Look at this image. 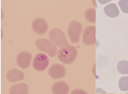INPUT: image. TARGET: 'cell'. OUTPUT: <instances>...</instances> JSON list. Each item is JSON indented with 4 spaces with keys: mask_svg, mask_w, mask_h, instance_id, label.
<instances>
[{
    "mask_svg": "<svg viewBox=\"0 0 128 94\" xmlns=\"http://www.w3.org/2000/svg\"><path fill=\"white\" fill-rule=\"evenodd\" d=\"M118 86L121 91H128V77H120L118 82Z\"/></svg>",
    "mask_w": 128,
    "mask_h": 94,
    "instance_id": "2e32d148",
    "label": "cell"
},
{
    "mask_svg": "<svg viewBox=\"0 0 128 94\" xmlns=\"http://www.w3.org/2000/svg\"><path fill=\"white\" fill-rule=\"evenodd\" d=\"M118 5L124 13L128 14V0H120Z\"/></svg>",
    "mask_w": 128,
    "mask_h": 94,
    "instance_id": "e0dca14e",
    "label": "cell"
},
{
    "mask_svg": "<svg viewBox=\"0 0 128 94\" xmlns=\"http://www.w3.org/2000/svg\"><path fill=\"white\" fill-rule=\"evenodd\" d=\"M82 25L77 21H72L68 26V35L72 43H78L80 39Z\"/></svg>",
    "mask_w": 128,
    "mask_h": 94,
    "instance_id": "277c9868",
    "label": "cell"
},
{
    "mask_svg": "<svg viewBox=\"0 0 128 94\" xmlns=\"http://www.w3.org/2000/svg\"><path fill=\"white\" fill-rule=\"evenodd\" d=\"M32 61V55L28 51H22L16 57L17 65L22 69L28 68Z\"/></svg>",
    "mask_w": 128,
    "mask_h": 94,
    "instance_id": "8992f818",
    "label": "cell"
},
{
    "mask_svg": "<svg viewBox=\"0 0 128 94\" xmlns=\"http://www.w3.org/2000/svg\"><path fill=\"white\" fill-rule=\"evenodd\" d=\"M83 42L85 45H94L96 42V27L89 26L84 30Z\"/></svg>",
    "mask_w": 128,
    "mask_h": 94,
    "instance_id": "52a82bcc",
    "label": "cell"
},
{
    "mask_svg": "<svg viewBox=\"0 0 128 94\" xmlns=\"http://www.w3.org/2000/svg\"><path fill=\"white\" fill-rule=\"evenodd\" d=\"M6 78L10 82L14 83L24 80L25 74L22 71L18 69H12L7 73Z\"/></svg>",
    "mask_w": 128,
    "mask_h": 94,
    "instance_id": "30bf717a",
    "label": "cell"
},
{
    "mask_svg": "<svg viewBox=\"0 0 128 94\" xmlns=\"http://www.w3.org/2000/svg\"><path fill=\"white\" fill-rule=\"evenodd\" d=\"M118 72L121 74H128V61H121L116 65Z\"/></svg>",
    "mask_w": 128,
    "mask_h": 94,
    "instance_id": "5bb4252c",
    "label": "cell"
},
{
    "mask_svg": "<svg viewBox=\"0 0 128 94\" xmlns=\"http://www.w3.org/2000/svg\"><path fill=\"white\" fill-rule=\"evenodd\" d=\"M78 52L76 48L72 45H66L62 47L57 53L59 60L65 64L74 63L77 58Z\"/></svg>",
    "mask_w": 128,
    "mask_h": 94,
    "instance_id": "6da1fadb",
    "label": "cell"
},
{
    "mask_svg": "<svg viewBox=\"0 0 128 94\" xmlns=\"http://www.w3.org/2000/svg\"><path fill=\"white\" fill-rule=\"evenodd\" d=\"M85 18L90 22H96V10L95 8H90L85 12Z\"/></svg>",
    "mask_w": 128,
    "mask_h": 94,
    "instance_id": "9a60e30c",
    "label": "cell"
},
{
    "mask_svg": "<svg viewBox=\"0 0 128 94\" xmlns=\"http://www.w3.org/2000/svg\"><path fill=\"white\" fill-rule=\"evenodd\" d=\"M101 94H114V93H101Z\"/></svg>",
    "mask_w": 128,
    "mask_h": 94,
    "instance_id": "ac0fdd59",
    "label": "cell"
},
{
    "mask_svg": "<svg viewBox=\"0 0 128 94\" xmlns=\"http://www.w3.org/2000/svg\"><path fill=\"white\" fill-rule=\"evenodd\" d=\"M104 11L108 17L110 18H116L120 14L118 7L115 3H110L109 5H106L104 8Z\"/></svg>",
    "mask_w": 128,
    "mask_h": 94,
    "instance_id": "7c38bea8",
    "label": "cell"
},
{
    "mask_svg": "<svg viewBox=\"0 0 128 94\" xmlns=\"http://www.w3.org/2000/svg\"><path fill=\"white\" fill-rule=\"evenodd\" d=\"M66 70L62 65L59 63L52 64L49 69V75L52 79H60L65 77Z\"/></svg>",
    "mask_w": 128,
    "mask_h": 94,
    "instance_id": "ba28073f",
    "label": "cell"
},
{
    "mask_svg": "<svg viewBox=\"0 0 128 94\" xmlns=\"http://www.w3.org/2000/svg\"><path fill=\"white\" fill-rule=\"evenodd\" d=\"M33 31L38 34H43L47 31L48 25L43 18H36L32 24Z\"/></svg>",
    "mask_w": 128,
    "mask_h": 94,
    "instance_id": "9c48e42d",
    "label": "cell"
},
{
    "mask_svg": "<svg viewBox=\"0 0 128 94\" xmlns=\"http://www.w3.org/2000/svg\"><path fill=\"white\" fill-rule=\"evenodd\" d=\"M69 90L70 87L68 84L64 81H58L55 83L52 87L53 94H68Z\"/></svg>",
    "mask_w": 128,
    "mask_h": 94,
    "instance_id": "8fae6325",
    "label": "cell"
},
{
    "mask_svg": "<svg viewBox=\"0 0 128 94\" xmlns=\"http://www.w3.org/2000/svg\"><path fill=\"white\" fill-rule=\"evenodd\" d=\"M36 48H37L40 51L48 54L50 57L53 58L56 55L57 49L56 46L50 40L46 39V38H42L36 41L35 42Z\"/></svg>",
    "mask_w": 128,
    "mask_h": 94,
    "instance_id": "7a4b0ae2",
    "label": "cell"
},
{
    "mask_svg": "<svg viewBox=\"0 0 128 94\" xmlns=\"http://www.w3.org/2000/svg\"><path fill=\"white\" fill-rule=\"evenodd\" d=\"M10 94H28L29 87L26 83L16 84L10 88Z\"/></svg>",
    "mask_w": 128,
    "mask_h": 94,
    "instance_id": "4fadbf2b",
    "label": "cell"
},
{
    "mask_svg": "<svg viewBox=\"0 0 128 94\" xmlns=\"http://www.w3.org/2000/svg\"><path fill=\"white\" fill-rule=\"evenodd\" d=\"M50 41L56 47H64L69 45L66 37L63 31L59 29H53L49 33Z\"/></svg>",
    "mask_w": 128,
    "mask_h": 94,
    "instance_id": "3957f363",
    "label": "cell"
},
{
    "mask_svg": "<svg viewBox=\"0 0 128 94\" xmlns=\"http://www.w3.org/2000/svg\"><path fill=\"white\" fill-rule=\"evenodd\" d=\"M49 65V58L44 54H37L32 62L33 68L37 71H43L47 68Z\"/></svg>",
    "mask_w": 128,
    "mask_h": 94,
    "instance_id": "5b68a950",
    "label": "cell"
}]
</instances>
